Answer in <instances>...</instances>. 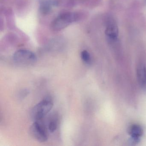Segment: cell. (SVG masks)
<instances>
[{"instance_id": "cell-10", "label": "cell", "mask_w": 146, "mask_h": 146, "mask_svg": "<svg viewBox=\"0 0 146 146\" xmlns=\"http://www.w3.org/2000/svg\"><path fill=\"white\" fill-rule=\"evenodd\" d=\"M58 120L55 118L51 119L49 121L48 125V128L49 131L51 132H54L58 128Z\"/></svg>"}, {"instance_id": "cell-6", "label": "cell", "mask_w": 146, "mask_h": 146, "mask_svg": "<svg viewBox=\"0 0 146 146\" xmlns=\"http://www.w3.org/2000/svg\"><path fill=\"white\" fill-rule=\"evenodd\" d=\"M40 9L41 12L44 14L49 13L52 7L58 5L57 0H42L40 2Z\"/></svg>"}, {"instance_id": "cell-1", "label": "cell", "mask_w": 146, "mask_h": 146, "mask_svg": "<svg viewBox=\"0 0 146 146\" xmlns=\"http://www.w3.org/2000/svg\"><path fill=\"white\" fill-rule=\"evenodd\" d=\"M86 16L83 12H64L54 19L51 23V28L54 31H60L72 23L83 20Z\"/></svg>"}, {"instance_id": "cell-9", "label": "cell", "mask_w": 146, "mask_h": 146, "mask_svg": "<svg viewBox=\"0 0 146 146\" xmlns=\"http://www.w3.org/2000/svg\"><path fill=\"white\" fill-rule=\"evenodd\" d=\"M81 58L82 60L86 64H90L91 61V58L90 54L88 51L84 50L81 54Z\"/></svg>"}, {"instance_id": "cell-7", "label": "cell", "mask_w": 146, "mask_h": 146, "mask_svg": "<svg viewBox=\"0 0 146 146\" xmlns=\"http://www.w3.org/2000/svg\"><path fill=\"white\" fill-rule=\"evenodd\" d=\"M137 75L140 85L145 87L146 86V68L142 63L139 64L137 66Z\"/></svg>"}, {"instance_id": "cell-5", "label": "cell", "mask_w": 146, "mask_h": 146, "mask_svg": "<svg viewBox=\"0 0 146 146\" xmlns=\"http://www.w3.org/2000/svg\"><path fill=\"white\" fill-rule=\"evenodd\" d=\"M30 133L31 136L40 142H44L47 140V132L46 127L40 121H35L31 126Z\"/></svg>"}, {"instance_id": "cell-4", "label": "cell", "mask_w": 146, "mask_h": 146, "mask_svg": "<svg viewBox=\"0 0 146 146\" xmlns=\"http://www.w3.org/2000/svg\"><path fill=\"white\" fill-rule=\"evenodd\" d=\"M106 26L105 34L109 40L116 42L119 36V29L116 19L111 14H107L105 17Z\"/></svg>"}, {"instance_id": "cell-11", "label": "cell", "mask_w": 146, "mask_h": 146, "mask_svg": "<svg viewBox=\"0 0 146 146\" xmlns=\"http://www.w3.org/2000/svg\"><path fill=\"white\" fill-rule=\"evenodd\" d=\"M145 2H146V0H145Z\"/></svg>"}, {"instance_id": "cell-8", "label": "cell", "mask_w": 146, "mask_h": 146, "mask_svg": "<svg viewBox=\"0 0 146 146\" xmlns=\"http://www.w3.org/2000/svg\"><path fill=\"white\" fill-rule=\"evenodd\" d=\"M143 132L142 128L138 125H133L130 129V133L131 139L135 142L138 141L139 138L142 135Z\"/></svg>"}, {"instance_id": "cell-3", "label": "cell", "mask_w": 146, "mask_h": 146, "mask_svg": "<svg viewBox=\"0 0 146 146\" xmlns=\"http://www.w3.org/2000/svg\"><path fill=\"white\" fill-rule=\"evenodd\" d=\"M14 62L22 66H29L34 64L37 60L34 53L26 49H20L16 51L13 56Z\"/></svg>"}, {"instance_id": "cell-2", "label": "cell", "mask_w": 146, "mask_h": 146, "mask_svg": "<svg viewBox=\"0 0 146 146\" xmlns=\"http://www.w3.org/2000/svg\"><path fill=\"white\" fill-rule=\"evenodd\" d=\"M53 106L52 99L45 98L32 108L31 112V118L35 121H41L51 111Z\"/></svg>"}]
</instances>
